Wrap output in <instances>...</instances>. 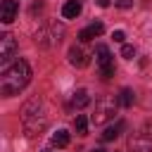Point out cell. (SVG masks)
I'll use <instances>...</instances> for the list:
<instances>
[{"label":"cell","mask_w":152,"mask_h":152,"mask_svg":"<svg viewBox=\"0 0 152 152\" xmlns=\"http://www.w3.org/2000/svg\"><path fill=\"white\" fill-rule=\"evenodd\" d=\"M31 81V66L28 62L24 59H17L12 64H7L0 74V93L5 97H12V95H19Z\"/></svg>","instance_id":"1"},{"label":"cell","mask_w":152,"mask_h":152,"mask_svg":"<svg viewBox=\"0 0 152 152\" xmlns=\"http://www.w3.org/2000/svg\"><path fill=\"white\" fill-rule=\"evenodd\" d=\"M121 57L133 59V57H135V48H133V45H124V48H121Z\"/></svg>","instance_id":"17"},{"label":"cell","mask_w":152,"mask_h":152,"mask_svg":"<svg viewBox=\"0 0 152 152\" xmlns=\"http://www.w3.org/2000/svg\"><path fill=\"white\" fill-rule=\"evenodd\" d=\"M90 102V97H88V93L81 88V90H76L74 95H71V107H76V109H83L86 104Z\"/></svg>","instance_id":"13"},{"label":"cell","mask_w":152,"mask_h":152,"mask_svg":"<svg viewBox=\"0 0 152 152\" xmlns=\"http://www.w3.org/2000/svg\"><path fill=\"white\" fill-rule=\"evenodd\" d=\"M124 128H126V121H116L114 126H109V128L102 133V140H104V142H109V140H116V138H119V133H121Z\"/></svg>","instance_id":"12"},{"label":"cell","mask_w":152,"mask_h":152,"mask_svg":"<svg viewBox=\"0 0 152 152\" xmlns=\"http://www.w3.org/2000/svg\"><path fill=\"white\" fill-rule=\"evenodd\" d=\"M102 31H104V24H102V21H93L90 26H86L83 31H78V40H81V43H88V40L97 38Z\"/></svg>","instance_id":"9"},{"label":"cell","mask_w":152,"mask_h":152,"mask_svg":"<svg viewBox=\"0 0 152 152\" xmlns=\"http://www.w3.org/2000/svg\"><path fill=\"white\" fill-rule=\"evenodd\" d=\"M95 2H97L100 7H109V0H95Z\"/></svg>","instance_id":"20"},{"label":"cell","mask_w":152,"mask_h":152,"mask_svg":"<svg viewBox=\"0 0 152 152\" xmlns=\"http://www.w3.org/2000/svg\"><path fill=\"white\" fill-rule=\"evenodd\" d=\"M116 7H121V10H128V7H133V0H116Z\"/></svg>","instance_id":"19"},{"label":"cell","mask_w":152,"mask_h":152,"mask_svg":"<svg viewBox=\"0 0 152 152\" xmlns=\"http://www.w3.org/2000/svg\"><path fill=\"white\" fill-rule=\"evenodd\" d=\"M17 12H19L17 0H2V5H0V21L2 24H12L17 19Z\"/></svg>","instance_id":"8"},{"label":"cell","mask_w":152,"mask_h":152,"mask_svg":"<svg viewBox=\"0 0 152 152\" xmlns=\"http://www.w3.org/2000/svg\"><path fill=\"white\" fill-rule=\"evenodd\" d=\"M74 128H76L78 135H86V133H88V116H86V114H76V119H74Z\"/></svg>","instance_id":"15"},{"label":"cell","mask_w":152,"mask_h":152,"mask_svg":"<svg viewBox=\"0 0 152 152\" xmlns=\"http://www.w3.org/2000/svg\"><path fill=\"white\" fill-rule=\"evenodd\" d=\"M52 145L55 147H66L69 145V133L64 128H59L57 133H52Z\"/></svg>","instance_id":"16"},{"label":"cell","mask_w":152,"mask_h":152,"mask_svg":"<svg viewBox=\"0 0 152 152\" xmlns=\"http://www.w3.org/2000/svg\"><path fill=\"white\" fill-rule=\"evenodd\" d=\"M95 62L100 66L102 78H112L114 76V57H112V52H109L107 45H97L95 48Z\"/></svg>","instance_id":"6"},{"label":"cell","mask_w":152,"mask_h":152,"mask_svg":"<svg viewBox=\"0 0 152 152\" xmlns=\"http://www.w3.org/2000/svg\"><path fill=\"white\" fill-rule=\"evenodd\" d=\"M69 64L81 69V66H86V64H88V55H86L78 45H71V48H69Z\"/></svg>","instance_id":"10"},{"label":"cell","mask_w":152,"mask_h":152,"mask_svg":"<svg viewBox=\"0 0 152 152\" xmlns=\"http://www.w3.org/2000/svg\"><path fill=\"white\" fill-rule=\"evenodd\" d=\"M17 50H19V48H17V40H14L10 33H2V36H0V62H2L5 66H7L10 59L17 55Z\"/></svg>","instance_id":"7"},{"label":"cell","mask_w":152,"mask_h":152,"mask_svg":"<svg viewBox=\"0 0 152 152\" xmlns=\"http://www.w3.org/2000/svg\"><path fill=\"white\" fill-rule=\"evenodd\" d=\"M112 38H114L116 43H124V40H126V33H124V31H114V33H112Z\"/></svg>","instance_id":"18"},{"label":"cell","mask_w":152,"mask_h":152,"mask_svg":"<svg viewBox=\"0 0 152 152\" xmlns=\"http://www.w3.org/2000/svg\"><path fill=\"white\" fill-rule=\"evenodd\" d=\"M128 150L131 152H152V126L138 128L128 138Z\"/></svg>","instance_id":"5"},{"label":"cell","mask_w":152,"mask_h":152,"mask_svg":"<svg viewBox=\"0 0 152 152\" xmlns=\"http://www.w3.org/2000/svg\"><path fill=\"white\" fill-rule=\"evenodd\" d=\"M62 38H64V26L57 24V21H45V24L36 31V36H33L36 45H38V48H45V50L59 45Z\"/></svg>","instance_id":"3"},{"label":"cell","mask_w":152,"mask_h":152,"mask_svg":"<svg viewBox=\"0 0 152 152\" xmlns=\"http://www.w3.org/2000/svg\"><path fill=\"white\" fill-rule=\"evenodd\" d=\"M81 0H66L64 5H62V17L64 19H76L78 14H81Z\"/></svg>","instance_id":"11"},{"label":"cell","mask_w":152,"mask_h":152,"mask_svg":"<svg viewBox=\"0 0 152 152\" xmlns=\"http://www.w3.org/2000/svg\"><path fill=\"white\" fill-rule=\"evenodd\" d=\"M45 152H48V150H45Z\"/></svg>","instance_id":"22"},{"label":"cell","mask_w":152,"mask_h":152,"mask_svg":"<svg viewBox=\"0 0 152 152\" xmlns=\"http://www.w3.org/2000/svg\"><path fill=\"white\" fill-rule=\"evenodd\" d=\"M93 152H104V150H93Z\"/></svg>","instance_id":"21"},{"label":"cell","mask_w":152,"mask_h":152,"mask_svg":"<svg viewBox=\"0 0 152 152\" xmlns=\"http://www.w3.org/2000/svg\"><path fill=\"white\" fill-rule=\"evenodd\" d=\"M21 121H24V128H26V135L33 138L38 135L45 126H48V114H45V107L38 97L28 100L21 109Z\"/></svg>","instance_id":"2"},{"label":"cell","mask_w":152,"mask_h":152,"mask_svg":"<svg viewBox=\"0 0 152 152\" xmlns=\"http://www.w3.org/2000/svg\"><path fill=\"white\" fill-rule=\"evenodd\" d=\"M116 107H119V100H116V97H100V100L95 102L93 124H95V126H102V124H107L109 119H114Z\"/></svg>","instance_id":"4"},{"label":"cell","mask_w":152,"mask_h":152,"mask_svg":"<svg viewBox=\"0 0 152 152\" xmlns=\"http://www.w3.org/2000/svg\"><path fill=\"white\" fill-rule=\"evenodd\" d=\"M116 100H119V104H121V107H131V104H133V100H135V95H133V90H131V88H121V93L116 95Z\"/></svg>","instance_id":"14"}]
</instances>
